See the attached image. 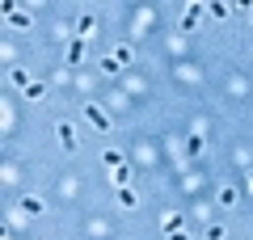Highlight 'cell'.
<instances>
[{
    "label": "cell",
    "mask_w": 253,
    "mask_h": 240,
    "mask_svg": "<svg viewBox=\"0 0 253 240\" xmlns=\"http://www.w3.org/2000/svg\"><path fill=\"white\" fill-rule=\"evenodd\" d=\"M84 122H89L93 131H110V126H114V122L106 118V110H97V106H89V110H84Z\"/></svg>",
    "instance_id": "1"
},
{
    "label": "cell",
    "mask_w": 253,
    "mask_h": 240,
    "mask_svg": "<svg viewBox=\"0 0 253 240\" xmlns=\"http://www.w3.org/2000/svg\"><path fill=\"white\" fill-rule=\"evenodd\" d=\"M199 21H203V4H199V0H194V4H190V9H186V17H181V30H194V26H199Z\"/></svg>",
    "instance_id": "2"
},
{
    "label": "cell",
    "mask_w": 253,
    "mask_h": 240,
    "mask_svg": "<svg viewBox=\"0 0 253 240\" xmlns=\"http://www.w3.org/2000/svg\"><path fill=\"white\" fill-rule=\"evenodd\" d=\"M135 202H139V194H135V190H131V186H118V206H126V211H131Z\"/></svg>",
    "instance_id": "3"
},
{
    "label": "cell",
    "mask_w": 253,
    "mask_h": 240,
    "mask_svg": "<svg viewBox=\"0 0 253 240\" xmlns=\"http://www.w3.org/2000/svg\"><path fill=\"white\" fill-rule=\"evenodd\" d=\"M89 34H93V17L84 13V17H76V34L72 38H84V42H89Z\"/></svg>",
    "instance_id": "4"
},
{
    "label": "cell",
    "mask_w": 253,
    "mask_h": 240,
    "mask_svg": "<svg viewBox=\"0 0 253 240\" xmlns=\"http://www.w3.org/2000/svg\"><path fill=\"white\" fill-rule=\"evenodd\" d=\"M84 59V38H72L68 42V63H81Z\"/></svg>",
    "instance_id": "5"
},
{
    "label": "cell",
    "mask_w": 253,
    "mask_h": 240,
    "mask_svg": "<svg viewBox=\"0 0 253 240\" xmlns=\"http://www.w3.org/2000/svg\"><path fill=\"white\" fill-rule=\"evenodd\" d=\"M59 139H63V148H68V152H76V135H72V126H68V122H59Z\"/></svg>",
    "instance_id": "6"
},
{
    "label": "cell",
    "mask_w": 253,
    "mask_h": 240,
    "mask_svg": "<svg viewBox=\"0 0 253 240\" xmlns=\"http://www.w3.org/2000/svg\"><path fill=\"white\" fill-rule=\"evenodd\" d=\"M21 211H26V215H42V198H34V194L21 198Z\"/></svg>",
    "instance_id": "7"
},
{
    "label": "cell",
    "mask_w": 253,
    "mask_h": 240,
    "mask_svg": "<svg viewBox=\"0 0 253 240\" xmlns=\"http://www.w3.org/2000/svg\"><path fill=\"white\" fill-rule=\"evenodd\" d=\"M110 181H114V186H126V181H131V169H126V164H118V169H110Z\"/></svg>",
    "instance_id": "8"
},
{
    "label": "cell",
    "mask_w": 253,
    "mask_h": 240,
    "mask_svg": "<svg viewBox=\"0 0 253 240\" xmlns=\"http://www.w3.org/2000/svg\"><path fill=\"white\" fill-rule=\"evenodd\" d=\"M9 80H13V84H21V89H30V84H34V80H30L21 68H9Z\"/></svg>",
    "instance_id": "9"
},
{
    "label": "cell",
    "mask_w": 253,
    "mask_h": 240,
    "mask_svg": "<svg viewBox=\"0 0 253 240\" xmlns=\"http://www.w3.org/2000/svg\"><path fill=\"white\" fill-rule=\"evenodd\" d=\"M26 97H30V101H42V97H46V84H38V80H34V84L26 89Z\"/></svg>",
    "instance_id": "10"
},
{
    "label": "cell",
    "mask_w": 253,
    "mask_h": 240,
    "mask_svg": "<svg viewBox=\"0 0 253 240\" xmlns=\"http://www.w3.org/2000/svg\"><path fill=\"white\" fill-rule=\"evenodd\" d=\"M114 59L118 63H131V59H135V51H131V46H114Z\"/></svg>",
    "instance_id": "11"
},
{
    "label": "cell",
    "mask_w": 253,
    "mask_h": 240,
    "mask_svg": "<svg viewBox=\"0 0 253 240\" xmlns=\"http://www.w3.org/2000/svg\"><path fill=\"white\" fill-rule=\"evenodd\" d=\"M181 223H186V219H181V215H169V219H165V232H169V236H173V232H181Z\"/></svg>",
    "instance_id": "12"
},
{
    "label": "cell",
    "mask_w": 253,
    "mask_h": 240,
    "mask_svg": "<svg viewBox=\"0 0 253 240\" xmlns=\"http://www.w3.org/2000/svg\"><path fill=\"white\" fill-rule=\"evenodd\" d=\"M106 164H110V169H118V164H123V152L110 148V152H106Z\"/></svg>",
    "instance_id": "13"
},
{
    "label": "cell",
    "mask_w": 253,
    "mask_h": 240,
    "mask_svg": "<svg viewBox=\"0 0 253 240\" xmlns=\"http://www.w3.org/2000/svg\"><path fill=\"white\" fill-rule=\"evenodd\" d=\"M9 26H30V13H9Z\"/></svg>",
    "instance_id": "14"
},
{
    "label": "cell",
    "mask_w": 253,
    "mask_h": 240,
    "mask_svg": "<svg viewBox=\"0 0 253 240\" xmlns=\"http://www.w3.org/2000/svg\"><path fill=\"white\" fill-rule=\"evenodd\" d=\"M219 202H224V206H232V202H236V190H232V186H228V190H219Z\"/></svg>",
    "instance_id": "15"
},
{
    "label": "cell",
    "mask_w": 253,
    "mask_h": 240,
    "mask_svg": "<svg viewBox=\"0 0 253 240\" xmlns=\"http://www.w3.org/2000/svg\"><path fill=\"white\" fill-rule=\"evenodd\" d=\"M207 240H224V228H219V223H215V228H207Z\"/></svg>",
    "instance_id": "16"
},
{
    "label": "cell",
    "mask_w": 253,
    "mask_h": 240,
    "mask_svg": "<svg viewBox=\"0 0 253 240\" xmlns=\"http://www.w3.org/2000/svg\"><path fill=\"white\" fill-rule=\"evenodd\" d=\"M249 186H253V173H249Z\"/></svg>",
    "instance_id": "17"
}]
</instances>
